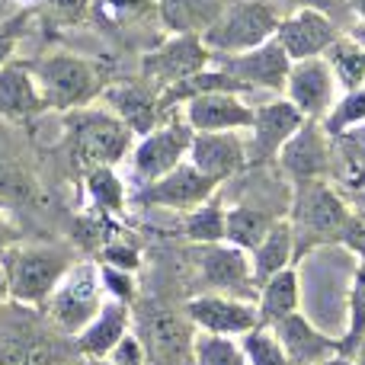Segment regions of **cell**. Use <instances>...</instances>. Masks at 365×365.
Masks as SVG:
<instances>
[{"mask_svg":"<svg viewBox=\"0 0 365 365\" xmlns=\"http://www.w3.org/2000/svg\"><path fill=\"white\" fill-rule=\"evenodd\" d=\"M346 215L349 199L330 180L295 182L289 212H285V221L292 225V237H295L292 266H302L317 250L336 247L343 225H346Z\"/></svg>","mask_w":365,"mask_h":365,"instance_id":"1","label":"cell"},{"mask_svg":"<svg viewBox=\"0 0 365 365\" xmlns=\"http://www.w3.org/2000/svg\"><path fill=\"white\" fill-rule=\"evenodd\" d=\"M81 359L74 336H64L26 304H0V365H71Z\"/></svg>","mask_w":365,"mask_h":365,"instance_id":"2","label":"cell"},{"mask_svg":"<svg viewBox=\"0 0 365 365\" xmlns=\"http://www.w3.org/2000/svg\"><path fill=\"white\" fill-rule=\"evenodd\" d=\"M74 244H13L0 257V269L6 276L10 302L42 311L48 295L58 289L64 272L77 263Z\"/></svg>","mask_w":365,"mask_h":365,"instance_id":"3","label":"cell"},{"mask_svg":"<svg viewBox=\"0 0 365 365\" xmlns=\"http://www.w3.org/2000/svg\"><path fill=\"white\" fill-rule=\"evenodd\" d=\"M64 148L71 160L83 170L90 167H115L128 158L135 145V135L115 113L106 106H83L74 113H64Z\"/></svg>","mask_w":365,"mask_h":365,"instance_id":"4","label":"cell"},{"mask_svg":"<svg viewBox=\"0 0 365 365\" xmlns=\"http://www.w3.org/2000/svg\"><path fill=\"white\" fill-rule=\"evenodd\" d=\"M29 71L36 77V87L45 100L48 113H74L90 103H96L106 90L103 74L90 58L74 51H48L42 58H32Z\"/></svg>","mask_w":365,"mask_h":365,"instance_id":"5","label":"cell"},{"mask_svg":"<svg viewBox=\"0 0 365 365\" xmlns=\"http://www.w3.org/2000/svg\"><path fill=\"white\" fill-rule=\"evenodd\" d=\"M106 292L100 282V266L96 259L83 257L64 272L58 289L42 304V317L64 336H77L96 314H100Z\"/></svg>","mask_w":365,"mask_h":365,"instance_id":"6","label":"cell"},{"mask_svg":"<svg viewBox=\"0 0 365 365\" xmlns=\"http://www.w3.org/2000/svg\"><path fill=\"white\" fill-rule=\"evenodd\" d=\"M279 10L266 0H234L215 16V23L202 32L205 48L215 55H240L276 36Z\"/></svg>","mask_w":365,"mask_h":365,"instance_id":"7","label":"cell"},{"mask_svg":"<svg viewBox=\"0 0 365 365\" xmlns=\"http://www.w3.org/2000/svg\"><path fill=\"white\" fill-rule=\"evenodd\" d=\"M192 128L186 125L182 113H170L158 128H151L148 135H141L138 145H132L128 151V167H132V180L138 186L167 177L170 170H177L182 160L189 158V145H192Z\"/></svg>","mask_w":365,"mask_h":365,"instance_id":"8","label":"cell"},{"mask_svg":"<svg viewBox=\"0 0 365 365\" xmlns=\"http://www.w3.org/2000/svg\"><path fill=\"white\" fill-rule=\"evenodd\" d=\"M189 266L205 292H221L244 302H257V282L250 269V253L218 240V244H189Z\"/></svg>","mask_w":365,"mask_h":365,"instance_id":"9","label":"cell"},{"mask_svg":"<svg viewBox=\"0 0 365 365\" xmlns=\"http://www.w3.org/2000/svg\"><path fill=\"white\" fill-rule=\"evenodd\" d=\"M212 64V51L205 48L199 32H182V36H170L151 51L141 55V77L151 81L154 87H173V83L192 77L195 71Z\"/></svg>","mask_w":365,"mask_h":365,"instance_id":"10","label":"cell"},{"mask_svg":"<svg viewBox=\"0 0 365 365\" xmlns=\"http://www.w3.org/2000/svg\"><path fill=\"white\" fill-rule=\"evenodd\" d=\"M182 314L202 334H221V336H240L247 330L259 327L257 302H244L234 295H221V292H195L182 302Z\"/></svg>","mask_w":365,"mask_h":365,"instance_id":"11","label":"cell"},{"mask_svg":"<svg viewBox=\"0 0 365 365\" xmlns=\"http://www.w3.org/2000/svg\"><path fill=\"white\" fill-rule=\"evenodd\" d=\"M276 164L292 180V186L311 180H327V173L334 170V138L327 135L324 122L304 119L302 128L276 154Z\"/></svg>","mask_w":365,"mask_h":365,"instance_id":"12","label":"cell"},{"mask_svg":"<svg viewBox=\"0 0 365 365\" xmlns=\"http://www.w3.org/2000/svg\"><path fill=\"white\" fill-rule=\"evenodd\" d=\"M218 182L208 180L205 173H199L189 160H182L177 170H170L167 177L148 182V186H138L135 192V202L141 208H170V212H192L202 202H208L215 192H218Z\"/></svg>","mask_w":365,"mask_h":365,"instance_id":"13","label":"cell"},{"mask_svg":"<svg viewBox=\"0 0 365 365\" xmlns=\"http://www.w3.org/2000/svg\"><path fill=\"white\" fill-rule=\"evenodd\" d=\"M212 64L237 77L247 90H269V93H282L292 71V58L285 55L276 38L250 51H240V55H215Z\"/></svg>","mask_w":365,"mask_h":365,"instance_id":"14","label":"cell"},{"mask_svg":"<svg viewBox=\"0 0 365 365\" xmlns=\"http://www.w3.org/2000/svg\"><path fill=\"white\" fill-rule=\"evenodd\" d=\"M302 122H304V115L285 96L263 103V106H253V125H250V138H247L250 167L272 164L285 141L302 128Z\"/></svg>","mask_w":365,"mask_h":365,"instance_id":"15","label":"cell"},{"mask_svg":"<svg viewBox=\"0 0 365 365\" xmlns=\"http://www.w3.org/2000/svg\"><path fill=\"white\" fill-rule=\"evenodd\" d=\"M189 164L218 186L240 177L250 167L244 132H195L189 145Z\"/></svg>","mask_w":365,"mask_h":365,"instance_id":"16","label":"cell"},{"mask_svg":"<svg viewBox=\"0 0 365 365\" xmlns=\"http://www.w3.org/2000/svg\"><path fill=\"white\" fill-rule=\"evenodd\" d=\"M282 96L304 115V119L321 122L336 103V81H334V74H330L327 61H324V58L292 61Z\"/></svg>","mask_w":365,"mask_h":365,"instance_id":"17","label":"cell"},{"mask_svg":"<svg viewBox=\"0 0 365 365\" xmlns=\"http://www.w3.org/2000/svg\"><path fill=\"white\" fill-rule=\"evenodd\" d=\"M103 100L106 109L115 113L122 122L128 125V132L135 138L148 135L151 128H158L167 119L164 109H160V87H154L151 81L138 77V81H115L106 83L103 90Z\"/></svg>","mask_w":365,"mask_h":365,"instance_id":"18","label":"cell"},{"mask_svg":"<svg viewBox=\"0 0 365 365\" xmlns=\"http://www.w3.org/2000/svg\"><path fill=\"white\" fill-rule=\"evenodd\" d=\"M336 36H340L336 19H330L321 10L302 6V10L289 13V16H279L272 38L282 45V51L292 61H304V58H321Z\"/></svg>","mask_w":365,"mask_h":365,"instance_id":"19","label":"cell"},{"mask_svg":"<svg viewBox=\"0 0 365 365\" xmlns=\"http://www.w3.org/2000/svg\"><path fill=\"white\" fill-rule=\"evenodd\" d=\"M269 330L276 334L279 346L285 349L292 365H321L330 356L340 353V336L327 334L324 327H317L308 314L295 311V314L282 317V321L269 324Z\"/></svg>","mask_w":365,"mask_h":365,"instance_id":"20","label":"cell"},{"mask_svg":"<svg viewBox=\"0 0 365 365\" xmlns=\"http://www.w3.org/2000/svg\"><path fill=\"white\" fill-rule=\"evenodd\" d=\"M192 132H250L253 106L240 93H202L180 106Z\"/></svg>","mask_w":365,"mask_h":365,"instance_id":"21","label":"cell"},{"mask_svg":"<svg viewBox=\"0 0 365 365\" xmlns=\"http://www.w3.org/2000/svg\"><path fill=\"white\" fill-rule=\"evenodd\" d=\"M42 113H48V109H45V100L36 87L29 61H19V58L6 61L0 68V122L23 125Z\"/></svg>","mask_w":365,"mask_h":365,"instance_id":"22","label":"cell"},{"mask_svg":"<svg viewBox=\"0 0 365 365\" xmlns=\"http://www.w3.org/2000/svg\"><path fill=\"white\" fill-rule=\"evenodd\" d=\"M42 199V186L26 160L23 148L13 141L10 122H0V202L16 205H36Z\"/></svg>","mask_w":365,"mask_h":365,"instance_id":"23","label":"cell"},{"mask_svg":"<svg viewBox=\"0 0 365 365\" xmlns=\"http://www.w3.org/2000/svg\"><path fill=\"white\" fill-rule=\"evenodd\" d=\"M132 330V308L119 302H103L100 314L74 336V346L81 359H106L115 349V343Z\"/></svg>","mask_w":365,"mask_h":365,"instance_id":"24","label":"cell"},{"mask_svg":"<svg viewBox=\"0 0 365 365\" xmlns=\"http://www.w3.org/2000/svg\"><path fill=\"white\" fill-rule=\"evenodd\" d=\"M302 298H304V289H302V272H298V266H289V269L276 272V276L266 279L257 292L259 324L269 327V324L302 311Z\"/></svg>","mask_w":365,"mask_h":365,"instance_id":"25","label":"cell"},{"mask_svg":"<svg viewBox=\"0 0 365 365\" xmlns=\"http://www.w3.org/2000/svg\"><path fill=\"white\" fill-rule=\"evenodd\" d=\"M292 259H295V237H292V225L285 218H279L276 225L269 227L263 240L250 250V269H253V282H257V292L266 279H272L276 272L289 269Z\"/></svg>","mask_w":365,"mask_h":365,"instance_id":"26","label":"cell"},{"mask_svg":"<svg viewBox=\"0 0 365 365\" xmlns=\"http://www.w3.org/2000/svg\"><path fill=\"white\" fill-rule=\"evenodd\" d=\"M279 218H285V215L269 212L266 205H257V202H237V205H227V212H225V240L250 253L253 247L269 234V227L276 225Z\"/></svg>","mask_w":365,"mask_h":365,"instance_id":"27","label":"cell"},{"mask_svg":"<svg viewBox=\"0 0 365 365\" xmlns=\"http://www.w3.org/2000/svg\"><path fill=\"white\" fill-rule=\"evenodd\" d=\"M225 10V0H158V16L170 36L205 32L215 16Z\"/></svg>","mask_w":365,"mask_h":365,"instance_id":"28","label":"cell"},{"mask_svg":"<svg viewBox=\"0 0 365 365\" xmlns=\"http://www.w3.org/2000/svg\"><path fill=\"white\" fill-rule=\"evenodd\" d=\"M321 58L327 61L330 74H334L336 87H343V93L365 87V48L353 32H340Z\"/></svg>","mask_w":365,"mask_h":365,"instance_id":"29","label":"cell"},{"mask_svg":"<svg viewBox=\"0 0 365 365\" xmlns=\"http://www.w3.org/2000/svg\"><path fill=\"white\" fill-rule=\"evenodd\" d=\"M83 189H87L90 208L109 215V218H125L128 192L122 177L115 173V167H90V170H83Z\"/></svg>","mask_w":365,"mask_h":365,"instance_id":"30","label":"cell"},{"mask_svg":"<svg viewBox=\"0 0 365 365\" xmlns=\"http://www.w3.org/2000/svg\"><path fill=\"white\" fill-rule=\"evenodd\" d=\"M225 212H227L225 199H221V192H215L199 208L182 215L180 234L189 244H218V240H225Z\"/></svg>","mask_w":365,"mask_h":365,"instance_id":"31","label":"cell"},{"mask_svg":"<svg viewBox=\"0 0 365 365\" xmlns=\"http://www.w3.org/2000/svg\"><path fill=\"white\" fill-rule=\"evenodd\" d=\"M365 340V259L356 263L346 295V327L340 334V356H353V349Z\"/></svg>","mask_w":365,"mask_h":365,"instance_id":"32","label":"cell"},{"mask_svg":"<svg viewBox=\"0 0 365 365\" xmlns=\"http://www.w3.org/2000/svg\"><path fill=\"white\" fill-rule=\"evenodd\" d=\"M192 365H247V359H244V349H240V340L195 330Z\"/></svg>","mask_w":365,"mask_h":365,"instance_id":"33","label":"cell"},{"mask_svg":"<svg viewBox=\"0 0 365 365\" xmlns=\"http://www.w3.org/2000/svg\"><path fill=\"white\" fill-rule=\"evenodd\" d=\"M321 122L330 138H340V135L353 132V128H362L365 125V87L346 90Z\"/></svg>","mask_w":365,"mask_h":365,"instance_id":"34","label":"cell"},{"mask_svg":"<svg viewBox=\"0 0 365 365\" xmlns=\"http://www.w3.org/2000/svg\"><path fill=\"white\" fill-rule=\"evenodd\" d=\"M240 349H244L247 365H292L285 349L279 346L276 334L269 327H263V324L240 336Z\"/></svg>","mask_w":365,"mask_h":365,"instance_id":"35","label":"cell"},{"mask_svg":"<svg viewBox=\"0 0 365 365\" xmlns=\"http://www.w3.org/2000/svg\"><path fill=\"white\" fill-rule=\"evenodd\" d=\"M96 263H106V266H115V269H125V272H135L138 276L141 263H145V253H141V244H135L132 237L125 234H115L100 253H96Z\"/></svg>","mask_w":365,"mask_h":365,"instance_id":"36","label":"cell"},{"mask_svg":"<svg viewBox=\"0 0 365 365\" xmlns=\"http://www.w3.org/2000/svg\"><path fill=\"white\" fill-rule=\"evenodd\" d=\"M96 266H100V282H103V292L109 295V302L135 308V302H138V295H141L138 276L125 272V269H115V266H106V263H96Z\"/></svg>","mask_w":365,"mask_h":365,"instance_id":"37","label":"cell"},{"mask_svg":"<svg viewBox=\"0 0 365 365\" xmlns=\"http://www.w3.org/2000/svg\"><path fill=\"white\" fill-rule=\"evenodd\" d=\"M32 16H36V10H26V6H19L13 16L0 19V68H4L6 61H13V51H16V45L23 42L26 32H29Z\"/></svg>","mask_w":365,"mask_h":365,"instance_id":"38","label":"cell"},{"mask_svg":"<svg viewBox=\"0 0 365 365\" xmlns=\"http://www.w3.org/2000/svg\"><path fill=\"white\" fill-rule=\"evenodd\" d=\"M336 247L346 250L356 263L365 259V208L362 205H353V202H349V215H346V225H343Z\"/></svg>","mask_w":365,"mask_h":365,"instance_id":"39","label":"cell"},{"mask_svg":"<svg viewBox=\"0 0 365 365\" xmlns=\"http://www.w3.org/2000/svg\"><path fill=\"white\" fill-rule=\"evenodd\" d=\"M45 13L55 19L58 26H77L90 16V0H42Z\"/></svg>","mask_w":365,"mask_h":365,"instance_id":"40","label":"cell"},{"mask_svg":"<svg viewBox=\"0 0 365 365\" xmlns=\"http://www.w3.org/2000/svg\"><path fill=\"white\" fill-rule=\"evenodd\" d=\"M106 359H113L115 365H148V353H145L141 336L135 334V330H128V334L115 343V349L106 356Z\"/></svg>","mask_w":365,"mask_h":365,"instance_id":"41","label":"cell"},{"mask_svg":"<svg viewBox=\"0 0 365 365\" xmlns=\"http://www.w3.org/2000/svg\"><path fill=\"white\" fill-rule=\"evenodd\" d=\"M19 240H23V227H19L16 221L4 212V208H0V257H4L13 244H19Z\"/></svg>","mask_w":365,"mask_h":365,"instance_id":"42","label":"cell"},{"mask_svg":"<svg viewBox=\"0 0 365 365\" xmlns=\"http://www.w3.org/2000/svg\"><path fill=\"white\" fill-rule=\"evenodd\" d=\"M304 6H311V10H321L327 13L330 19H334V13H346L349 4L346 0H304Z\"/></svg>","mask_w":365,"mask_h":365,"instance_id":"43","label":"cell"},{"mask_svg":"<svg viewBox=\"0 0 365 365\" xmlns=\"http://www.w3.org/2000/svg\"><path fill=\"white\" fill-rule=\"evenodd\" d=\"M349 4V13H353L359 23H365V0H346Z\"/></svg>","mask_w":365,"mask_h":365,"instance_id":"44","label":"cell"},{"mask_svg":"<svg viewBox=\"0 0 365 365\" xmlns=\"http://www.w3.org/2000/svg\"><path fill=\"white\" fill-rule=\"evenodd\" d=\"M321 365H356V359H349V356H340V353H336V356H330V359L321 362Z\"/></svg>","mask_w":365,"mask_h":365,"instance_id":"45","label":"cell"},{"mask_svg":"<svg viewBox=\"0 0 365 365\" xmlns=\"http://www.w3.org/2000/svg\"><path fill=\"white\" fill-rule=\"evenodd\" d=\"M349 359H356V365H365V340L353 349V356H349Z\"/></svg>","mask_w":365,"mask_h":365,"instance_id":"46","label":"cell"},{"mask_svg":"<svg viewBox=\"0 0 365 365\" xmlns=\"http://www.w3.org/2000/svg\"><path fill=\"white\" fill-rule=\"evenodd\" d=\"M6 302H10V292H6V276L0 269V304H6Z\"/></svg>","mask_w":365,"mask_h":365,"instance_id":"47","label":"cell"},{"mask_svg":"<svg viewBox=\"0 0 365 365\" xmlns=\"http://www.w3.org/2000/svg\"><path fill=\"white\" fill-rule=\"evenodd\" d=\"M349 202H353V205H362V208H365V189H353Z\"/></svg>","mask_w":365,"mask_h":365,"instance_id":"48","label":"cell"},{"mask_svg":"<svg viewBox=\"0 0 365 365\" xmlns=\"http://www.w3.org/2000/svg\"><path fill=\"white\" fill-rule=\"evenodd\" d=\"M349 32H353L356 38H359V42H362V48H365V23H356V26H353V29H349Z\"/></svg>","mask_w":365,"mask_h":365,"instance_id":"49","label":"cell"},{"mask_svg":"<svg viewBox=\"0 0 365 365\" xmlns=\"http://www.w3.org/2000/svg\"><path fill=\"white\" fill-rule=\"evenodd\" d=\"M16 4H19V6H26V10H32V6H38L42 0H16Z\"/></svg>","mask_w":365,"mask_h":365,"instance_id":"50","label":"cell"},{"mask_svg":"<svg viewBox=\"0 0 365 365\" xmlns=\"http://www.w3.org/2000/svg\"><path fill=\"white\" fill-rule=\"evenodd\" d=\"M87 365H115V362L113 359H90Z\"/></svg>","mask_w":365,"mask_h":365,"instance_id":"51","label":"cell"},{"mask_svg":"<svg viewBox=\"0 0 365 365\" xmlns=\"http://www.w3.org/2000/svg\"><path fill=\"white\" fill-rule=\"evenodd\" d=\"M356 189H365V177L359 180V186H356ZM349 192H353V189H349Z\"/></svg>","mask_w":365,"mask_h":365,"instance_id":"52","label":"cell"},{"mask_svg":"<svg viewBox=\"0 0 365 365\" xmlns=\"http://www.w3.org/2000/svg\"><path fill=\"white\" fill-rule=\"evenodd\" d=\"M71 365H87V359H77V362H71Z\"/></svg>","mask_w":365,"mask_h":365,"instance_id":"53","label":"cell"}]
</instances>
